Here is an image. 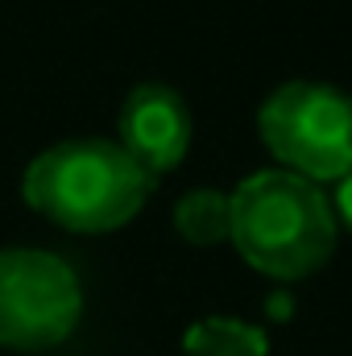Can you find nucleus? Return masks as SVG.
<instances>
[{"label": "nucleus", "instance_id": "nucleus-2", "mask_svg": "<svg viewBox=\"0 0 352 356\" xmlns=\"http://www.w3.org/2000/svg\"><path fill=\"white\" fill-rule=\"evenodd\" d=\"M158 178L133 162L120 141L104 137H71L42 149L25 175L21 199L50 224L95 236L125 228L154 195Z\"/></svg>", "mask_w": 352, "mask_h": 356}, {"label": "nucleus", "instance_id": "nucleus-7", "mask_svg": "<svg viewBox=\"0 0 352 356\" xmlns=\"http://www.w3.org/2000/svg\"><path fill=\"white\" fill-rule=\"evenodd\" d=\"M175 220V232L186 245H220L228 241V191H216V186H195L186 191L170 211Z\"/></svg>", "mask_w": 352, "mask_h": 356}, {"label": "nucleus", "instance_id": "nucleus-5", "mask_svg": "<svg viewBox=\"0 0 352 356\" xmlns=\"http://www.w3.org/2000/svg\"><path fill=\"white\" fill-rule=\"evenodd\" d=\"M191 137H195L191 108L170 83H137L125 95L116 116V141L154 178L175 170L186 158Z\"/></svg>", "mask_w": 352, "mask_h": 356}, {"label": "nucleus", "instance_id": "nucleus-4", "mask_svg": "<svg viewBox=\"0 0 352 356\" xmlns=\"http://www.w3.org/2000/svg\"><path fill=\"white\" fill-rule=\"evenodd\" d=\"M83 315L79 273L58 253L8 245L0 249V344L13 353L58 348Z\"/></svg>", "mask_w": 352, "mask_h": 356}, {"label": "nucleus", "instance_id": "nucleus-8", "mask_svg": "<svg viewBox=\"0 0 352 356\" xmlns=\"http://www.w3.org/2000/svg\"><path fill=\"white\" fill-rule=\"evenodd\" d=\"M332 199V216H336V228H344L352 236V170L340 182H336V195H328Z\"/></svg>", "mask_w": 352, "mask_h": 356}, {"label": "nucleus", "instance_id": "nucleus-3", "mask_svg": "<svg viewBox=\"0 0 352 356\" xmlns=\"http://www.w3.org/2000/svg\"><path fill=\"white\" fill-rule=\"evenodd\" d=\"M257 137L278 170L307 182H340L352 170V95L332 83L290 79L257 108Z\"/></svg>", "mask_w": 352, "mask_h": 356}, {"label": "nucleus", "instance_id": "nucleus-1", "mask_svg": "<svg viewBox=\"0 0 352 356\" xmlns=\"http://www.w3.org/2000/svg\"><path fill=\"white\" fill-rule=\"evenodd\" d=\"M336 216L319 182L257 170L228 191V241L241 261L273 282H303L336 253Z\"/></svg>", "mask_w": 352, "mask_h": 356}, {"label": "nucleus", "instance_id": "nucleus-6", "mask_svg": "<svg viewBox=\"0 0 352 356\" xmlns=\"http://www.w3.org/2000/svg\"><path fill=\"white\" fill-rule=\"evenodd\" d=\"M182 356H269V340L257 323L232 315H207L186 327Z\"/></svg>", "mask_w": 352, "mask_h": 356}]
</instances>
